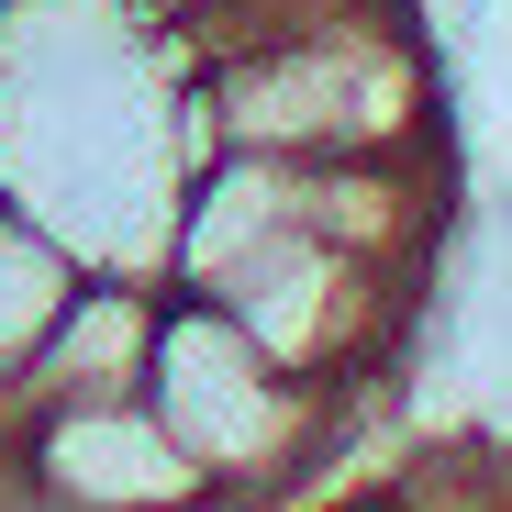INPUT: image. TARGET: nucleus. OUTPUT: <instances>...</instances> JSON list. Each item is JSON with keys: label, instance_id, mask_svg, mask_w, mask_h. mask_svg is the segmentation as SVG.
<instances>
[{"label": "nucleus", "instance_id": "obj_1", "mask_svg": "<svg viewBox=\"0 0 512 512\" xmlns=\"http://www.w3.org/2000/svg\"><path fill=\"white\" fill-rule=\"evenodd\" d=\"M212 156L201 56L156 0H0V201L56 234L78 279L167 290Z\"/></svg>", "mask_w": 512, "mask_h": 512}, {"label": "nucleus", "instance_id": "obj_2", "mask_svg": "<svg viewBox=\"0 0 512 512\" xmlns=\"http://www.w3.org/2000/svg\"><path fill=\"white\" fill-rule=\"evenodd\" d=\"M201 101L212 134L256 156H446V67L423 45L412 0H379L301 45L223 56L201 67Z\"/></svg>", "mask_w": 512, "mask_h": 512}, {"label": "nucleus", "instance_id": "obj_3", "mask_svg": "<svg viewBox=\"0 0 512 512\" xmlns=\"http://www.w3.org/2000/svg\"><path fill=\"white\" fill-rule=\"evenodd\" d=\"M145 401H156L167 435L190 446V468L212 479L223 512H268V501H290L334 446L357 435V412H334L312 379H290L268 346H256L223 301H190V290H167Z\"/></svg>", "mask_w": 512, "mask_h": 512}, {"label": "nucleus", "instance_id": "obj_4", "mask_svg": "<svg viewBox=\"0 0 512 512\" xmlns=\"http://www.w3.org/2000/svg\"><path fill=\"white\" fill-rule=\"evenodd\" d=\"M156 323H167V290H145V279H78L67 312L45 323V346H34L23 379H12V435H23L34 412L134 401L145 368H156Z\"/></svg>", "mask_w": 512, "mask_h": 512}, {"label": "nucleus", "instance_id": "obj_5", "mask_svg": "<svg viewBox=\"0 0 512 512\" xmlns=\"http://www.w3.org/2000/svg\"><path fill=\"white\" fill-rule=\"evenodd\" d=\"M67 290H78L67 245L34 234L12 201H0V446H12V379H23V357L45 346V323L67 312Z\"/></svg>", "mask_w": 512, "mask_h": 512}, {"label": "nucleus", "instance_id": "obj_6", "mask_svg": "<svg viewBox=\"0 0 512 512\" xmlns=\"http://www.w3.org/2000/svg\"><path fill=\"white\" fill-rule=\"evenodd\" d=\"M357 12H379V0H190V12H179V45H190L201 67H223V56L301 45V34H323V23H357Z\"/></svg>", "mask_w": 512, "mask_h": 512}, {"label": "nucleus", "instance_id": "obj_7", "mask_svg": "<svg viewBox=\"0 0 512 512\" xmlns=\"http://www.w3.org/2000/svg\"><path fill=\"white\" fill-rule=\"evenodd\" d=\"M156 12H167V23H179V12H190V0H156Z\"/></svg>", "mask_w": 512, "mask_h": 512}]
</instances>
